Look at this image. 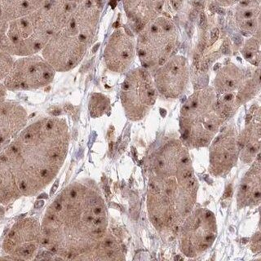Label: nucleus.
Wrapping results in <instances>:
<instances>
[{
    "label": "nucleus",
    "instance_id": "18",
    "mask_svg": "<svg viewBox=\"0 0 261 261\" xmlns=\"http://www.w3.org/2000/svg\"><path fill=\"white\" fill-rule=\"evenodd\" d=\"M260 155H258L253 165L241 181L237 194L239 209L259 205L261 199Z\"/></svg>",
    "mask_w": 261,
    "mask_h": 261
},
{
    "label": "nucleus",
    "instance_id": "29",
    "mask_svg": "<svg viewBox=\"0 0 261 261\" xmlns=\"http://www.w3.org/2000/svg\"><path fill=\"white\" fill-rule=\"evenodd\" d=\"M44 205V202L42 201V200H39V201H37L35 203V209H39V208L42 207V206Z\"/></svg>",
    "mask_w": 261,
    "mask_h": 261
},
{
    "label": "nucleus",
    "instance_id": "28",
    "mask_svg": "<svg viewBox=\"0 0 261 261\" xmlns=\"http://www.w3.org/2000/svg\"><path fill=\"white\" fill-rule=\"evenodd\" d=\"M183 1L184 0H169V3L171 4V7L176 11L181 7Z\"/></svg>",
    "mask_w": 261,
    "mask_h": 261
},
{
    "label": "nucleus",
    "instance_id": "5",
    "mask_svg": "<svg viewBox=\"0 0 261 261\" xmlns=\"http://www.w3.org/2000/svg\"><path fill=\"white\" fill-rule=\"evenodd\" d=\"M226 120L219 107L214 88L197 90L180 111L181 141L190 148L208 146Z\"/></svg>",
    "mask_w": 261,
    "mask_h": 261
},
{
    "label": "nucleus",
    "instance_id": "4",
    "mask_svg": "<svg viewBox=\"0 0 261 261\" xmlns=\"http://www.w3.org/2000/svg\"><path fill=\"white\" fill-rule=\"evenodd\" d=\"M77 4L47 0L37 10L0 28V48L14 57L40 54L48 41L69 22Z\"/></svg>",
    "mask_w": 261,
    "mask_h": 261
},
{
    "label": "nucleus",
    "instance_id": "2",
    "mask_svg": "<svg viewBox=\"0 0 261 261\" xmlns=\"http://www.w3.org/2000/svg\"><path fill=\"white\" fill-rule=\"evenodd\" d=\"M69 133L64 118L47 117L24 126L0 153L20 194L34 195L54 180L65 163Z\"/></svg>",
    "mask_w": 261,
    "mask_h": 261
},
{
    "label": "nucleus",
    "instance_id": "24",
    "mask_svg": "<svg viewBox=\"0 0 261 261\" xmlns=\"http://www.w3.org/2000/svg\"><path fill=\"white\" fill-rule=\"evenodd\" d=\"M16 57L0 48V82H4L12 69Z\"/></svg>",
    "mask_w": 261,
    "mask_h": 261
},
{
    "label": "nucleus",
    "instance_id": "19",
    "mask_svg": "<svg viewBox=\"0 0 261 261\" xmlns=\"http://www.w3.org/2000/svg\"><path fill=\"white\" fill-rule=\"evenodd\" d=\"M260 1L239 0L235 4V24L246 36L260 35Z\"/></svg>",
    "mask_w": 261,
    "mask_h": 261
},
{
    "label": "nucleus",
    "instance_id": "30",
    "mask_svg": "<svg viewBox=\"0 0 261 261\" xmlns=\"http://www.w3.org/2000/svg\"><path fill=\"white\" fill-rule=\"evenodd\" d=\"M57 186H58V181L56 182L55 186H53V190H51V194H53V193H55Z\"/></svg>",
    "mask_w": 261,
    "mask_h": 261
},
{
    "label": "nucleus",
    "instance_id": "25",
    "mask_svg": "<svg viewBox=\"0 0 261 261\" xmlns=\"http://www.w3.org/2000/svg\"><path fill=\"white\" fill-rule=\"evenodd\" d=\"M251 249L255 253L260 251V232H257L254 237V240L251 243Z\"/></svg>",
    "mask_w": 261,
    "mask_h": 261
},
{
    "label": "nucleus",
    "instance_id": "16",
    "mask_svg": "<svg viewBox=\"0 0 261 261\" xmlns=\"http://www.w3.org/2000/svg\"><path fill=\"white\" fill-rule=\"evenodd\" d=\"M247 123L238 137L239 158L246 164L252 163L259 154L261 143L260 111L259 107L250 110Z\"/></svg>",
    "mask_w": 261,
    "mask_h": 261
},
{
    "label": "nucleus",
    "instance_id": "27",
    "mask_svg": "<svg viewBox=\"0 0 261 261\" xmlns=\"http://www.w3.org/2000/svg\"><path fill=\"white\" fill-rule=\"evenodd\" d=\"M7 88L3 84L2 82H0V103L5 101L7 96Z\"/></svg>",
    "mask_w": 261,
    "mask_h": 261
},
{
    "label": "nucleus",
    "instance_id": "14",
    "mask_svg": "<svg viewBox=\"0 0 261 261\" xmlns=\"http://www.w3.org/2000/svg\"><path fill=\"white\" fill-rule=\"evenodd\" d=\"M239 135L228 126L212 141L209 171L215 176H224L236 165L239 158Z\"/></svg>",
    "mask_w": 261,
    "mask_h": 261
},
{
    "label": "nucleus",
    "instance_id": "12",
    "mask_svg": "<svg viewBox=\"0 0 261 261\" xmlns=\"http://www.w3.org/2000/svg\"><path fill=\"white\" fill-rule=\"evenodd\" d=\"M136 54L137 40L133 33L125 27L114 30L105 47L106 67L114 73H125L130 69Z\"/></svg>",
    "mask_w": 261,
    "mask_h": 261
},
{
    "label": "nucleus",
    "instance_id": "22",
    "mask_svg": "<svg viewBox=\"0 0 261 261\" xmlns=\"http://www.w3.org/2000/svg\"><path fill=\"white\" fill-rule=\"evenodd\" d=\"M241 53L251 65L259 67L260 63V35L251 36L246 41Z\"/></svg>",
    "mask_w": 261,
    "mask_h": 261
},
{
    "label": "nucleus",
    "instance_id": "17",
    "mask_svg": "<svg viewBox=\"0 0 261 261\" xmlns=\"http://www.w3.org/2000/svg\"><path fill=\"white\" fill-rule=\"evenodd\" d=\"M122 4L130 28L137 34L162 14L165 0H122Z\"/></svg>",
    "mask_w": 261,
    "mask_h": 261
},
{
    "label": "nucleus",
    "instance_id": "6",
    "mask_svg": "<svg viewBox=\"0 0 261 261\" xmlns=\"http://www.w3.org/2000/svg\"><path fill=\"white\" fill-rule=\"evenodd\" d=\"M136 40L142 67L153 72L174 55L179 35L173 20L160 15L137 33Z\"/></svg>",
    "mask_w": 261,
    "mask_h": 261
},
{
    "label": "nucleus",
    "instance_id": "21",
    "mask_svg": "<svg viewBox=\"0 0 261 261\" xmlns=\"http://www.w3.org/2000/svg\"><path fill=\"white\" fill-rule=\"evenodd\" d=\"M81 259L88 260H118L124 259L120 243L113 235L106 232L104 238Z\"/></svg>",
    "mask_w": 261,
    "mask_h": 261
},
{
    "label": "nucleus",
    "instance_id": "15",
    "mask_svg": "<svg viewBox=\"0 0 261 261\" xmlns=\"http://www.w3.org/2000/svg\"><path fill=\"white\" fill-rule=\"evenodd\" d=\"M102 7V0H84L79 3L66 25L90 46L96 36Z\"/></svg>",
    "mask_w": 261,
    "mask_h": 261
},
{
    "label": "nucleus",
    "instance_id": "8",
    "mask_svg": "<svg viewBox=\"0 0 261 261\" xmlns=\"http://www.w3.org/2000/svg\"><path fill=\"white\" fill-rule=\"evenodd\" d=\"M179 228L180 250L184 255L191 258L207 251L217 234L215 215L205 208L192 211Z\"/></svg>",
    "mask_w": 261,
    "mask_h": 261
},
{
    "label": "nucleus",
    "instance_id": "26",
    "mask_svg": "<svg viewBox=\"0 0 261 261\" xmlns=\"http://www.w3.org/2000/svg\"><path fill=\"white\" fill-rule=\"evenodd\" d=\"M212 1L218 6L226 8V7L234 6L239 0H212Z\"/></svg>",
    "mask_w": 261,
    "mask_h": 261
},
{
    "label": "nucleus",
    "instance_id": "13",
    "mask_svg": "<svg viewBox=\"0 0 261 261\" xmlns=\"http://www.w3.org/2000/svg\"><path fill=\"white\" fill-rule=\"evenodd\" d=\"M42 244V228L39 221L28 218L12 228L4 241L5 251L23 259H31Z\"/></svg>",
    "mask_w": 261,
    "mask_h": 261
},
{
    "label": "nucleus",
    "instance_id": "1",
    "mask_svg": "<svg viewBox=\"0 0 261 261\" xmlns=\"http://www.w3.org/2000/svg\"><path fill=\"white\" fill-rule=\"evenodd\" d=\"M106 204L95 184L77 181L57 195L46 211L42 245L60 259H81L106 234Z\"/></svg>",
    "mask_w": 261,
    "mask_h": 261
},
{
    "label": "nucleus",
    "instance_id": "23",
    "mask_svg": "<svg viewBox=\"0 0 261 261\" xmlns=\"http://www.w3.org/2000/svg\"><path fill=\"white\" fill-rule=\"evenodd\" d=\"M110 102L109 98L103 94L94 93L89 101L90 114L96 118L104 115L110 110Z\"/></svg>",
    "mask_w": 261,
    "mask_h": 261
},
{
    "label": "nucleus",
    "instance_id": "20",
    "mask_svg": "<svg viewBox=\"0 0 261 261\" xmlns=\"http://www.w3.org/2000/svg\"><path fill=\"white\" fill-rule=\"evenodd\" d=\"M47 0H0V28L11 20L37 10Z\"/></svg>",
    "mask_w": 261,
    "mask_h": 261
},
{
    "label": "nucleus",
    "instance_id": "3",
    "mask_svg": "<svg viewBox=\"0 0 261 261\" xmlns=\"http://www.w3.org/2000/svg\"><path fill=\"white\" fill-rule=\"evenodd\" d=\"M147 206L155 228L164 232L178 230L194 210L198 184L189 149L181 141L166 143L153 158Z\"/></svg>",
    "mask_w": 261,
    "mask_h": 261
},
{
    "label": "nucleus",
    "instance_id": "11",
    "mask_svg": "<svg viewBox=\"0 0 261 261\" xmlns=\"http://www.w3.org/2000/svg\"><path fill=\"white\" fill-rule=\"evenodd\" d=\"M190 80V65L186 57L174 54L153 71L158 92L168 99H176L186 91Z\"/></svg>",
    "mask_w": 261,
    "mask_h": 261
},
{
    "label": "nucleus",
    "instance_id": "10",
    "mask_svg": "<svg viewBox=\"0 0 261 261\" xmlns=\"http://www.w3.org/2000/svg\"><path fill=\"white\" fill-rule=\"evenodd\" d=\"M90 46L67 27L51 38L41 55L56 72L70 71L85 57Z\"/></svg>",
    "mask_w": 261,
    "mask_h": 261
},
{
    "label": "nucleus",
    "instance_id": "31",
    "mask_svg": "<svg viewBox=\"0 0 261 261\" xmlns=\"http://www.w3.org/2000/svg\"><path fill=\"white\" fill-rule=\"evenodd\" d=\"M67 1H69V2L76 3V4H79V3L82 2V1H84V0H67Z\"/></svg>",
    "mask_w": 261,
    "mask_h": 261
},
{
    "label": "nucleus",
    "instance_id": "7",
    "mask_svg": "<svg viewBox=\"0 0 261 261\" xmlns=\"http://www.w3.org/2000/svg\"><path fill=\"white\" fill-rule=\"evenodd\" d=\"M157 96V88L148 69L138 67L126 73L120 98L126 118L130 121L145 118L154 106Z\"/></svg>",
    "mask_w": 261,
    "mask_h": 261
},
{
    "label": "nucleus",
    "instance_id": "9",
    "mask_svg": "<svg viewBox=\"0 0 261 261\" xmlns=\"http://www.w3.org/2000/svg\"><path fill=\"white\" fill-rule=\"evenodd\" d=\"M56 73L41 54L16 57L3 84L12 92L39 89L50 85Z\"/></svg>",
    "mask_w": 261,
    "mask_h": 261
}]
</instances>
